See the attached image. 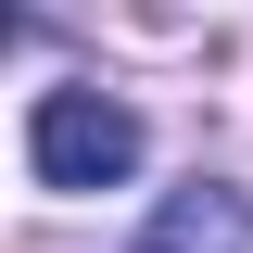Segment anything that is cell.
I'll return each instance as SVG.
<instances>
[{"mask_svg": "<svg viewBox=\"0 0 253 253\" xmlns=\"http://www.w3.org/2000/svg\"><path fill=\"white\" fill-rule=\"evenodd\" d=\"M139 253H165V241H139Z\"/></svg>", "mask_w": 253, "mask_h": 253, "instance_id": "cell-3", "label": "cell"}, {"mask_svg": "<svg viewBox=\"0 0 253 253\" xmlns=\"http://www.w3.org/2000/svg\"><path fill=\"white\" fill-rule=\"evenodd\" d=\"M26 165H38V190H126L139 177V114L114 89H38Z\"/></svg>", "mask_w": 253, "mask_h": 253, "instance_id": "cell-1", "label": "cell"}, {"mask_svg": "<svg viewBox=\"0 0 253 253\" xmlns=\"http://www.w3.org/2000/svg\"><path fill=\"white\" fill-rule=\"evenodd\" d=\"M152 241H165V253H253V203H241L228 177H190V190H165Z\"/></svg>", "mask_w": 253, "mask_h": 253, "instance_id": "cell-2", "label": "cell"}]
</instances>
